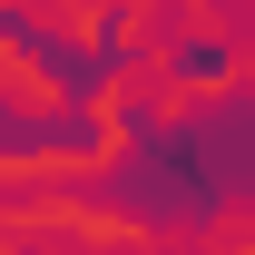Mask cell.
<instances>
[{
	"mask_svg": "<svg viewBox=\"0 0 255 255\" xmlns=\"http://www.w3.org/2000/svg\"><path fill=\"white\" fill-rule=\"evenodd\" d=\"M89 147H98V118L79 98H59V108H10L0 98V157H89Z\"/></svg>",
	"mask_w": 255,
	"mask_h": 255,
	"instance_id": "6da1fadb",
	"label": "cell"
}]
</instances>
